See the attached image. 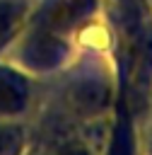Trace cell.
Here are the masks:
<instances>
[{"label": "cell", "instance_id": "2", "mask_svg": "<svg viewBox=\"0 0 152 155\" xmlns=\"http://www.w3.org/2000/svg\"><path fill=\"white\" fill-rule=\"evenodd\" d=\"M82 51L84 46L77 36L24 24V29L14 36V41L5 48L0 58L10 61L41 82H48L51 78L60 75Z\"/></svg>", "mask_w": 152, "mask_h": 155}, {"label": "cell", "instance_id": "4", "mask_svg": "<svg viewBox=\"0 0 152 155\" xmlns=\"http://www.w3.org/2000/svg\"><path fill=\"white\" fill-rule=\"evenodd\" d=\"M43 82L0 58V119H36Z\"/></svg>", "mask_w": 152, "mask_h": 155}, {"label": "cell", "instance_id": "3", "mask_svg": "<svg viewBox=\"0 0 152 155\" xmlns=\"http://www.w3.org/2000/svg\"><path fill=\"white\" fill-rule=\"evenodd\" d=\"M106 17V0H31L27 24L77 36L82 41V34L101 24Z\"/></svg>", "mask_w": 152, "mask_h": 155}, {"label": "cell", "instance_id": "1", "mask_svg": "<svg viewBox=\"0 0 152 155\" xmlns=\"http://www.w3.org/2000/svg\"><path fill=\"white\" fill-rule=\"evenodd\" d=\"M118 104L121 78L111 46H84L60 75L43 82L39 133L111 121Z\"/></svg>", "mask_w": 152, "mask_h": 155}, {"label": "cell", "instance_id": "8", "mask_svg": "<svg viewBox=\"0 0 152 155\" xmlns=\"http://www.w3.org/2000/svg\"><path fill=\"white\" fill-rule=\"evenodd\" d=\"M147 7H150V17H152V0H147Z\"/></svg>", "mask_w": 152, "mask_h": 155}, {"label": "cell", "instance_id": "5", "mask_svg": "<svg viewBox=\"0 0 152 155\" xmlns=\"http://www.w3.org/2000/svg\"><path fill=\"white\" fill-rule=\"evenodd\" d=\"M39 143L36 119H0V155H36Z\"/></svg>", "mask_w": 152, "mask_h": 155}, {"label": "cell", "instance_id": "6", "mask_svg": "<svg viewBox=\"0 0 152 155\" xmlns=\"http://www.w3.org/2000/svg\"><path fill=\"white\" fill-rule=\"evenodd\" d=\"M31 0H0V56L24 29Z\"/></svg>", "mask_w": 152, "mask_h": 155}, {"label": "cell", "instance_id": "7", "mask_svg": "<svg viewBox=\"0 0 152 155\" xmlns=\"http://www.w3.org/2000/svg\"><path fill=\"white\" fill-rule=\"evenodd\" d=\"M138 155H152V121L138 124Z\"/></svg>", "mask_w": 152, "mask_h": 155}]
</instances>
